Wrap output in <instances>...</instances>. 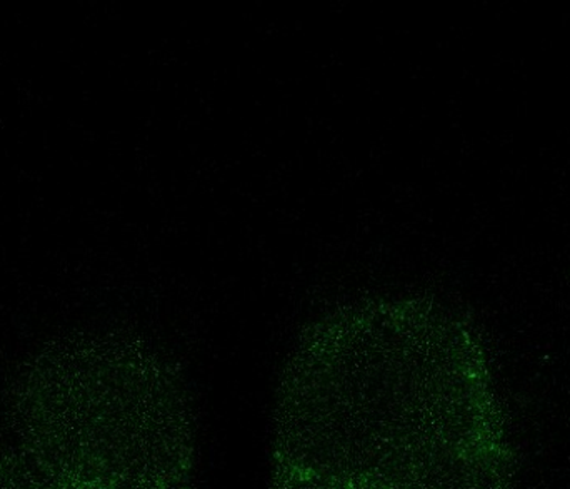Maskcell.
I'll return each instance as SVG.
<instances>
[{"mask_svg": "<svg viewBox=\"0 0 570 489\" xmlns=\"http://www.w3.org/2000/svg\"><path fill=\"white\" fill-rule=\"evenodd\" d=\"M274 468L372 489H461L504 460L484 354L419 297L345 304L291 354Z\"/></svg>", "mask_w": 570, "mask_h": 489, "instance_id": "1", "label": "cell"}]
</instances>
